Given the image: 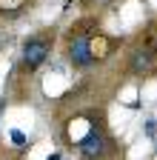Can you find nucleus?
<instances>
[{
  "label": "nucleus",
  "instance_id": "nucleus-1",
  "mask_svg": "<svg viewBox=\"0 0 157 160\" xmlns=\"http://www.w3.org/2000/svg\"><path fill=\"white\" fill-rule=\"evenodd\" d=\"M49 49H52V40H49L46 34L29 37L26 43H23V63H26L29 69H37V66L49 57Z\"/></svg>",
  "mask_w": 157,
  "mask_h": 160
},
{
  "label": "nucleus",
  "instance_id": "nucleus-2",
  "mask_svg": "<svg viewBox=\"0 0 157 160\" xmlns=\"http://www.w3.org/2000/svg\"><path fill=\"white\" fill-rule=\"evenodd\" d=\"M69 63L74 69H86L94 63V49H91V40L83 34H74V40L69 43Z\"/></svg>",
  "mask_w": 157,
  "mask_h": 160
},
{
  "label": "nucleus",
  "instance_id": "nucleus-3",
  "mask_svg": "<svg viewBox=\"0 0 157 160\" xmlns=\"http://www.w3.org/2000/svg\"><path fill=\"white\" fill-rule=\"evenodd\" d=\"M77 149H80L83 157H100V154L106 152V134L97 129V123H91L89 132L77 140Z\"/></svg>",
  "mask_w": 157,
  "mask_h": 160
},
{
  "label": "nucleus",
  "instance_id": "nucleus-4",
  "mask_svg": "<svg viewBox=\"0 0 157 160\" xmlns=\"http://www.w3.org/2000/svg\"><path fill=\"white\" fill-rule=\"evenodd\" d=\"M151 54H154L151 49H137V52L131 54L129 72H131V74H146V72L151 69V63H154V57H151Z\"/></svg>",
  "mask_w": 157,
  "mask_h": 160
},
{
  "label": "nucleus",
  "instance_id": "nucleus-5",
  "mask_svg": "<svg viewBox=\"0 0 157 160\" xmlns=\"http://www.w3.org/2000/svg\"><path fill=\"white\" fill-rule=\"evenodd\" d=\"M12 143H14V146H26V134L14 129V132H12Z\"/></svg>",
  "mask_w": 157,
  "mask_h": 160
},
{
  "label": "nucleus",
  "instance_id": "nucleus-6",
  "mask_svg": "<svg viewBox=\"0 0 157 160\" xmlns=\"http://www.w3.org/2000/svg\"><path fill=\"white\" fill-rule=\"evenodd\" d=\"M100 3H103V0H100Z\"/></svg>",
  "mask_w": 157,
  "mask_h": 160
}]
</instances>
